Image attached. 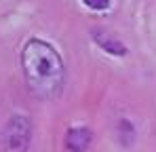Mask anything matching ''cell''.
Returning <instances> with one entry per match:
<instances>
[{
	"mask_svg": "<svg viewBox=\"0 0 156 152\" xmlns=\"http://www.w3.org/2000/svg\"><path fill=\"white\" fill-rule=\"evenodd\" d=\"M21 68L27 89L36 97L53 100L63 91L66 68H63V59L59 57L53 45L38 38L27 40L21 51Z\"/></svg>",
	"mask_w": 156,
	"mask_h": 152,
	"instance_id": "cell-1",
	"label": "cell"
},
{
	"mask_svg": "<svg viewBox=\"0 0 156 152\" xmlns=\"http://www.w3.org/2000/svg\"><path fill=\"white\" fill-rule=\"evenodd\" d=\"M89 142H91V133L87 129H70L68 131L66 144H68V148L72 152H84Z\"/></svg>",
	"mask_w": 156,
	"mask_h": 152,
	"instance_id": "cell-2",
	"label": "cell"
},
{
	"mask_svg": "<svg viewBox=\"0 0 156 152\" xmlns=\"http://www.w3.org/2000/svg\"><path fill=\"white\" fill-rule=\"evenodd\" d=\"M110 2L112 0H84V4L89 9H93V11H104V9L110 6Z\"/></svg>",
	"mask_w": 156,
	"mask_h": 152,
	"instance_id": "cell-3",
	"label": "cell"
}]
</instances>
